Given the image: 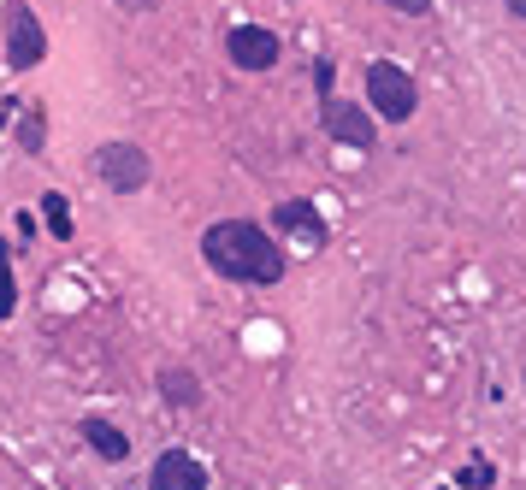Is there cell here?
<instances>
[{
	"instance_id": "6da1fadb",
	"label": "cell",
	"mask_w": 526,
	"mask_h": 490,
	"mask_svg": "<svg viewBox=\"0 0 526 490\" xmlns=\"http://www.w3.org/2000/svg\"><path fill=\"white\" fill-rule=\"evenodd\" d=\"M201 254H207V266H213L219 278H231V284H278V278H284L278 243L266 237L261 225H249V219H219V225H207V231H201Z\"/></svg>"
},
{
	"instance_id": "7a4b0ae2",
	"label": "cell",
	"mask_w": 526,
	"mask_h": 490,
	"mask_svg": "<svg viewBox=\"0 0 526 490\" xmlns=\"http://www.w3.org/2000/svg\"><path fill=\"white\" fill-rule=\"evenodd\" d=\"M367 101H373V113L385 124H408L414 107H420V89L396 60H373L367 65Z\"/></svg>"
},
{
	"instance_id": "3957f363",
	"label": "cell",
	"mask_w": 526,
	"mask_h": 490,
	"mask_svg": "<svg viewBox=\"0 0 526 490\" xmlns=\"http://www.w3.org/2000/svg\"><path fill=\"white\" fill-rule=\"evenodd\" d=\"M48 54V36H42V18L30 6H12L6 12V65L12 71H36Z\"/></svg>"
},
{
	"instance_id": "277c9868",
	"label": "cell",
	"mask_w": 526,
	"mask_h": 490,
	"mask_svg": "<svg viewBox=\"0 0 526 490\" xmlns=\"http://www.w3.org/2000/svg\"><path fill=\"white\" fill-rule=\"evenodd\" d=\"M95 172H101V184L107 189L136 195V189L148 184V154H142L136 142H107V148L95 154Z\"/></svg>"
},
{
	"instance_id": "5b68a950",
	"label": "cell",
	"mask_w": 526,
	"mask_h": 490,
	"mask_svg": "<svg viewBox=\"0 0 526 490\" xmlns=\"http://www.w3.org/2000/svg\"><path fill=\"white\" fill-rule=\"evenodd\" d=\"M225 54H231V65H243V71H272L284 48H278V30H266V24H231Z\"/></svg>"
},
{
	"instance_id": "8992f818",
	"label": "cell",
	"mask_w": 526,
	"mask_h": 490,
	"mask_svg": "<svg viewBox=\"0 0 526 490\" xmlns=\"http://www.w3.org/2000/svg\"><path fill=\"white\" fill-rule=\"evenodd\" d=\"M331 142H343V148H373L379 142V130H373V113H361V107H349V101H326V113H320Z\"/></svg>"
},
{
	"instance_id": "52a82bcc",
	"label": "cell",
	"mask_w": 526,
	"mask_h": 490,
	"mask_svg": "<svg viewBox=\"0 0 526 490\" xmlns=\"http://www.w3.org/2000/svg\"><path fill=\"white\" fill-rule=\"evenodd\" d=\"M148 490H207V467L184 449H166L148 473Z\"/></svg>"
},
{
	"instance_id": "ba28073f",
	"label": "cell",
	"mask_w": 526,
	"mask_h": 490,
	"mask_svg": "<svg viewBox=\"0 0 526 490\" xmlns=\"http://www.w3.org/2000/svg\"><path fill=\"white\" fill-rule=\"evenodd\" d=\"M272 219H278V231H290L296 243H308V248H326V237H331L314 201H278V207H272Z\"/></svg>"
},
{
	"instance_id": "9c48e42d",
	"label": "cell",
	"mask_w": 526,
	"mask_h": 490,
	"mask_svg": "<svg viewBox=\"0 0 526 490\" xmlns=\"http://www.w3.org/2000/svg\"><path fill=\"white\" fill-rule=\"evenodd\" d=\"M83 443H89L101 461H125V455H131V437L113 426V420H83Z\"/></svg>"
},
{
	"instance_id": "30bf717a",
	"label": "cell",
	"mask_w": 526,
	"mask_h": 490,
	"mask_svg": "<svg viewBox=\"0 0 526 490\" xmlns=\"http://www.w3.org/2000/svg\"><path fill=\"white\" fill-rule=\"evenodd\" d=\"M160 396H166L172 408H196L201 402V378L190 367H160Z\"/></svg>"
},
{
	"instance_id": "8fae6325",
	"label": "cell",
	"mask_w": 526,
	"mask_h": 490,
	"mask_svg": "<svg viewBox=\"0 0 526 490\" xmlns=\"http://www.w3.org/2000/svg\"><path fill=\"white\" fill-rule=\"evenodd\" d=\"M42 142H48V119H42V107H24V119H18V148L36 154Z\"/></svg>"
},
{
	"instance_id": "7c38bea8",
	"label": "cell",
	"mask_w": 526,
	"mask_h": 490,
	"mask_svg": "<svg viewBox=\"0 0 526 490\" xmlns=\"http://www.w3.org/2000/svg\"><path fill=\"white\" fill-rule=\"evenodd\" d=\"M42 219H48V231H54V237H71V201L60 195V189H48V195H42Z\"/></svg>"
},
{
	"instance_id": "4fadbf2b",
	"label": "cell",
	"mask_w": 526,
	"mask_h": 490,
	"mask_svg": "<svg viewBox=\"0 0 526 490\" xmlns=\"http://www.w3.org/2000/svg\"><path fill=\"white\" fill-rule=\"evenodd\" d=\"M18 307V290H12V248L0 243V319Z\"/></svg>"
},
{
	"instance_id": "5bb4252c",
	"label": "cell",
	"mask_w": 526,
	"mask_h": 490,
	"mask_svg": "<svg viewBox=\"0 0 526 490\" xmlns=\"http://www.w3.org/2000/svg\"><path fill=\"white\" fill-rule=\"evenodd\" d=\"M491 479H497V473H491V461H473V467H461L456 485H461V490H485Z\"/></svg>"
},
{
	"instance_id": "9a60e30c",
	"label": "cell",
	"mask_w": 526,
	"mask_h": 490,
	"mask_svg": "<svg viewBox=\"0 0 526 490\" xmlns=\"http://www.w3.org/2000/svg\"><path fill=\"white\" fill-rule=\"evenodd\" d=\"M314 89H320V101H331V89H337V65L331 60H314Z\"/></svg>"
},
{
	"instance_id": "2e32d148",
	"label": "cell",
	"mask_w": 526,
	"mask_h": 490,
	"mask_svg": "<svg viewBox=\"0 0 526 490\" xmlns=\"http://www.w3.org/2000/svg\"><path fill=\"white\" fill-rule=\"evenodd\" d=\"M385 6H396V12H414V18H426V12H432V0H385Z\"/></svg>"
},
{
	"instance_id": "e0dca14e",
	"label": "cell",
	"mask_w": 526,
	"mask_h": 490,
	"mask_svg": "<svg viewBox=\"0 0 526 490\" xmlns=\"http://www.w3.org/2000/svg\"><path fill=\"white\" fill-rule=\"evenodd\" d=\"M509 12H515V18H526V0H509Z\"/></svg>"
},
{
	"instance_id": "ac0fdd59",
	"label": "cell",
	"mask_w": 526,
	"mask_h": 490,
	"mask_svg": "<svg viewBox=\"0 0 526 490\" xmlns=\"http://www.w3.org/2000/svg\"><path fill=\"white\" fill-rule=\"evenodd\" d=\"M125 6H160V0H125Z\"/></svg>"
}]
</instances>
